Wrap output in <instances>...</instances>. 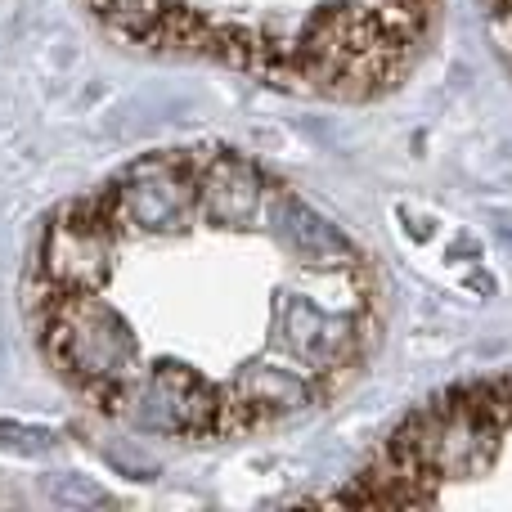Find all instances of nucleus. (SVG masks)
<instances>
[{
    "instance_id": "1",
    "label": "nucleus",
    "mask_w": 512,
    "mask_h": 512,
    "mask_svg": "<svg viewBox=\"0 0 512 512\" xmlns=\"http://www.w3.org/2000/svg\"><path fill=\"white\" fill-rule=\"evenodd\" d=\"M167 283L171 301H27L45 360L104 418L149 436L225 441L265 427L239 351L306 409L378 342V270L315 203L239 149L135 158L45 225L27 283Z\"/></svg>"
},
{
    "instance_id": "2",
    "label": "nucleus",
    "mask_w": 512,
    "mask_h": 512,
    "mask_svg": "<svg viewBox=\"0 0 512 512\" xmlns=\"http://www.w3.org/2000/svg\"><path fill=\"white\" fill-rule=\"evenodd\" d=\"M113 41L216 59L283 90L373 99L400 86L441 0H86Z\"/></svg>"
}]
</instances>
